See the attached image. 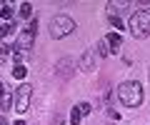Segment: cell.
Returning a JSON list of instances; mask_svg holds the SVG:
<instances>
[{"mask_svg":"<svg viewBox=\"0 0 150 125\" xmlns=\"http://www.w3.org/2000/svg\"><path fill=\"white\" fill-rule=\"evenodd\" d=\"M133 38H148L150 35V10H135L128 20Z\"/></svg>","mask_w":150,"mask_h":125,"instance_id":"6da1fadb","label":"cell"},{"mask_svg":"<svg viewBox=\"0 0 150 125\" xmlns=\"http://www.w3.org/2000/svg\"><path fill=\"white\" fill-rule=\"evenodd\" d=\"M118 98L128 108H138L143 103V88H140V83H123L118 88Z\"/></svg>","mask_w":150,"mask_h":125,"instance_id":"7a4b0ae2","label":"cell"},{"mask_svg":"<svg viewBox=\"0 0 150 125\" xmlns=\"http://www.w3.org/2000/svg\"><path fill=\"white\" fill-rule=\"evenodd\" d=\"M75 30V20L68 15H55L53 20H50V35L53 38H65V35H70Z\"/></svg>","mask_w":150,"mask_h":125,"instance_id":"3957f363","label":"cell"},{"mask_svg":"<svg viewBox=\"0 0 150 125\" xmlns=\"http://www.w3.org/2000/svg\"><path fill=\"white\" fill-rule=\"evenodd\" d=\"M30 98H33V88L30 85L23 83L20 88H15V93H13V103H15L18 113H25V110L30 108Z\"/></svg>","mask_w":150,"mask_h":125,"instance_id":"277c9868","label":"cell"},{"mask_svg":"<svg viewBox=\"0 0 150 125\" xmlns=\"http://www.w3.org/2000/svg\"><path fill=\"white\" fill-rule=\"evenodd\" d=\"M73 70H75V60L73 58H60L58 65H55V73H58L60 80H70L73 78Z\"/></svg>","mask_w":150,"mask_h":125,"instance_id":"5b68a950","label":"cell"},{"mask_svg":"<svg viewBox=\"0 0 150 125\" xmlns=\"http://www.w3.org/2000/svg\"><path fill=\"white\" fill-rule=\"evenodd\" d=\"M33 40H35V33L33 30H20L18 33V50H30Z\"/></svg>","mask_w":150,"mask_h":125,"instance_id":"8992f818","label":"cell"},{"mask_svg":"<svg viewBox=\"0 0 150 125\" xmlns=\"http://www.w3.org/2000/svg\"><path fill=\"white\" fill-rule=\"evenodd\" d=\"M80 70L83 73H93L95 70V55H93V50H85V53L80 55Z\"/></svg>","mask_w":150,"mask_h":125,"instance_id":"52a82bcc","label":"cell"},{"mask_svg":"<svg viewBox=\"0 0 150 125\" xmlns=\"http://www.w3.org/2000/svg\"><path fill=\"white\" fill-rule=\"evenodd\" d=\"M105 43H108V48H110V50H120V48H123V38H120L118 33H110L105 38Z\"/></svg>","mask_w":150,"mask_h":125,"instance_id":"ba28073f","label":"cell"},{"mask_svg":"<svg viewBox=\"0 0 150 125\" xmlns=\"http://www.w3.org/2000/svg\"><path fill=\"white\" fill-rule=\"evenodd\" d=\"M20 18L33 20V5H30V3H23V5H20Z\"/></svg>","mask_w":150,"mask_h":125,"instance_id":"9c48e42d","label":"cell"},{"mask_svg":"<svg viewBox=\"0 0 150 125\" xmlns=\"http://www.w3.org/2000/svg\"><path fill=\"white\" fill-rule=\"evenodd\" d=\"M5 35H15V23H8V25H0V38Z\"/></svg>","mask_w":150,"mask_h":125,"instance_id":"30bf717a","label":"cell"},{"mask_svg":"<svg viewBox=\"0 0 150 125\" xmlns=\"http://www.w3.org/2000/svg\"><path fill=\"white\" fill-rule=\"evenodd\" d=\"M98 55H103V58H108V55H110V48H108L105 40H100V43H98Z\"/></svg>","mask_w":150,"mask_h":125,"instance_id":"8fae6325","label":"cell"},{"mask_svg":"<svg viewBox=\"0 0 150 125\" xmlns=\"http://www.w3.org/2000/svg\"><path fill=\"white\" fill-rule=\"evenodd\" d=\"M25 65H15V68H13V78H18V80H23V78H25Z\"/></svg>","mask_w":150,"mask_h":125,"instance_id":"7c38bea8","label":"cell"},{"mask_svg":"<svg viewBox=\"0 0 150 125\" xmlns=\"http://www.w3.org/2000/svg\"><path fill=\"white\" fill-rule=\"evenodd\" d=\"M78 110H80V115H90L93 113V105L90 103H80V105H78Z\"/></svg>","mask_w":150,"mask_h":125,"instance_id":"4fadbf2b","label":"cell"},{"mask_svg":"<svg viewBox=\"0 0 150 125\" xmlns=\"http://www.w3.org/2000/svg\"><path fill=\"white\" fill-rule=\"evenodd\" d=\"M108 8H110V15H115V13H120V10H123V8H125V3H108Z\"/></svg>","mask_w":150,"mask_h":125,"instance_id":"5bb4252c","label":"cell"},{"mask_svg":"<svg viewBox=\"0 0 150 125\" xmlns=\"http://www.w3.org/2000/svg\"><path fill=\"white\" fill-rule=\"evenodd\" d=\"M80 118H83V115H80V110H78V108H73V113H70V123H73V125H78V123H80Z\"/></svg>","mask_w":150,"mask_h":125,"instance_id":"9a60e30c","label":"cell"},{"mask_svg":"<svg viewBox=\"0 0 150 125\" xmlns=\"http://www.w3.org/2000/svg\"><path fill=\"white\" fill-rule=\"evenodd\" d=\"M0 105H3V110H8V108H10V105H13V93H8L5 98L0 100Z\"/></svg>","mask_w":150,"mask_h":125,"instance_id":"2e32d148","label":"cell"},{"mask_svg":"<svg viewBox=\"0 0 150 125\" xmlns=\"http://www.w3.org/2000/svg\"><path fill=\"white\" fill-rule=\"evenodd\" d=\"M0 18H5V20H10V18H13V8L3 5V8H0Z\"/></svg>","mask_w":150,"mask_h":125,"instance_id":"e0dca14e","label":"cell"},{"mask_svg":"<svg viewBox=\"0 0 150 125\" xmlns=\"http://www.w3.org/2000/svg\"><path fill=\"white\" fill-rule=\"evenodd\" d=\"M8 55H10V48H8L5 43H0V63H3V60H5Z\"/></svg>","mask_w":150,"mask_h":125,"instance_id":"ac0fdd59","label":"cell"},{"mask_svg":"<svg viewBox=\"0 0 150 125\" xmlns=\"http://www.w3.org/2000/svg\"><path fill=\"white\" fill-rule=\"evenodd\" d=\"M8 93H10V88H8V85H5V83H0V100L5 98Z\"/></svg>","mask_w":150,"mask_h":125,"instance_id":"d6986e66","label":"cell"},{"mask_svg":"<svg viewBox=\"0 0 150 125\" xmlns=\"http://www.w3.org/2000/svg\"><path fill=\"white\" fill-rule=\"evenodd\" d=\"M110 23L115 25V30H120V28H123V23H120V18H115V15H110Z\"/></svg>","mask_w":150,"mask_h":125,"instance_id":"ffe728a7","label":"cell"},{"mask_svg":"<svg viewBox=\"0 0 150 125\" xmlns=\"http://www.w3.org/2000/svg\"><path fill=\"white\" fill-rule=\"evenodd\" d=\"M53 125H63V118H60V115H55V123Z\"/></svg>","mask_w":150,"mask_h":125,"instance_id":"44dd1931","label":"cell"},{"mask_svg":"<svg viewBox=\"0 0 150 125\" xmlns=\"http://www.w3.org/2000/svg\"><path fill=\"white\" fill-rule=\"evenodd\" d=\"M0 125H8V120H5V118H3V115H0Z\"/></svg>","mask_w":150,"mask_h":125,"instance_id":"7402d4cb","label":"cell"},{"mask_svg":"<svg viewBox=\"0 0 150 125\" xmlns=\"http://www.w3.org/2000/svg\"><path fill=\"white\" fill-rule=\"evenodd\" d=\"M15 125H25V123H23V120H18V123H15Z\"/></svg>","mask_w":150,"mask_h":125,"instance_id":"603a6c76","label":"cell"}]
</instances>
